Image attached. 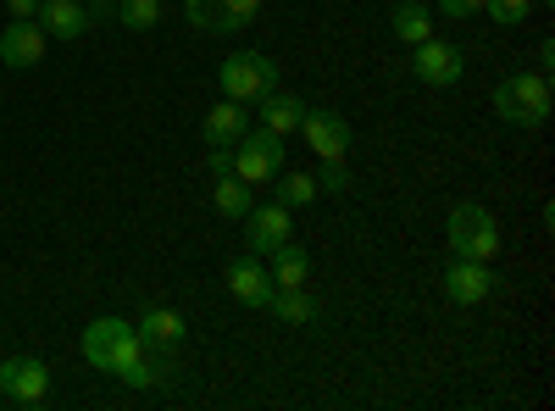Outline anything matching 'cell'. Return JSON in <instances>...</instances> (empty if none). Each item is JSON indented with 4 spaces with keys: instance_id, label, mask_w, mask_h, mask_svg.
Returning a JSON list of instances; mask_svg holds the SVG:
<instances>
[{
    "instance_id": "obj_15",
    "label": "cell",
    "mask_w": 555,
    "mask_h": 411,
    "mask_svg": "<svg viewBox=\"0 0 555 411\" xmlns=\"http://www.w3.org/2000/svg\"><path fill=\"white\" fill-rule=\"evenodd\" d=\"M89 17L78 0H39V28L51 34V39H78V34H89Z\"/></svg>"
},
{
    "instance_id": "obj_20",
    "label": "cell",
    "mask_w": 555,
    "mask_h": 411,
    "mask_svg": "<svg viewBox=\"0 0 555 411\" xmlns=\"http://www.w3.org/2000/svg\"><path fill=\"white\" fill-rule=\"evenodd\" d=\"M133 329H139V339H145V345H167V350H172V345L183 339V317H178V311H167V306H156V311L139 317Z\"/></svg>"
},
{
    "instance_id": "obj_7",
    "label": "cell",
    "mask_w": 555,
    "mask_h": 411,
    "mask_svg": "<svg viewBox=\"0 0 555 411\" xmlns=\"http://www.w3.org/2000/svg\"><path fill=\"white\" fill-rule=\"evenodd\" d=\"M240 222H245V245H250V256H272L284 240H295V222H289V206H284V201L250 206Z\"/></svg>"
},
{
    "instance_id": "obj_26",
    "label": "cell",
    "mask_w": 555,
    "mask_h": 411,
    "mask_svg": "<svg viewBox=\"0 0 555 411\" xmlns=\"http://www.w3.org/2000/svg\"><path fill=\"white\" fill-rule=\"evenodd\" d=\"M317 190L345 195V190H350V167H345V162H322V172H317Z\"/></svg>"
},
{
    "instance_id": "obj_18",
    "label": "cell",
    "mask_w": 555,
    "mask_h": 411,
    "mask_svg": "<svg viewBox=\"0 0 555 411\" xmlns=\"http://www.w3.org/2000/svg\"><path fill=\"white\" fill-rule=\"evenodd\" d=\"M389 34L405 39V44H423V39L434 34V12L416 7V0H400V7L389 12Z\"/></svg>"
},
{
    "instance_id": "obj_9",
    "label": "cell",
    "mask_w": 555,
    "mask_h": 411,
    "mask_svg": "<svg viewBox=\"0 0 555 411\" xmlns=\"http://www.w3.org/2000/svg\"><path fill=\"white\" fill-rule=\"evenodd\" d=\"M44 389H51V368H44L39 356H12V361H0V395H7V400L39 406Z\"/></svg>"
},
{
    "instance_id": "obj_1",
    "label": "cell",
    "mask_w": 555,
    "mask_h": 411,
    "mask_svg": "<svg viewBox=\"0 0 555 411\" xmlns=\"http://www.w3.org/2000/svg\"><path fill=\"white\" fill-rule=\"evenodd\" d=\"M555 95H550V73H512L494 84V117L512 128H539L550 117Z\"/></svg>"
},
{
    "instance_id": "obj_17",
    "label": "cell",
    "mask_w": 555,
    "mask_h": 411,
    "mask_svg": "<svg viewBox=\"0 0 555 411\" xmlns=\"http://www.w3.org/2000/svg\"><path fill=\"white\" fill-rule=\"evenodd\" d=\"M256 112H261V128H272V133H295L300 117H306V101H300V95H284V89H272V95L256 101Z\"/></svg>"
},
{
    "instance_id": "obj_8",
    "label": "cell",
    "mask_w": 555,
    "mask_h": 411,
    "mask_svg": "<svg viewBox=\"0 0 555 411\" xmlns=\"http://www.w3.org/2000/svg\"><path fill=\"white\" fill-rule=\"evenodd\" d=\"M300 133H306V151H317L322 162H345V151H350V123L328 106H306Z\"/></svg>"
},
{
    "instance_id": "obj_22",
    "label": "cell",
    "mask_w": 555,
    "mask_h": 411,
    "mask_svg": "<svg viewBox=\"0 0 555 411\" xmlns=\"http://www.w3.org/2000/svg\"><path fill=\"white\" fill-rule=\"evenodd\" d=\"M183 12H190V23L206 28V34H240V23L228 17L222 0H183Z\"/></svg>"
},
{
    "instance_id": "obj_14",
    "label": "cell",
    "mask_w": 555,
    "mask_h": 411,
    "mask_svg": "<svg viewBox=\"0 0 555 411\" xmlns=\"http://www.w3.org/2000/svg\"><path fill=\"white\" fill-rule=\"evenodd\" d=\"M245 128H250V106H245V101H228V95H222V101L206 112V123H201V133H206L211 151H234Z\"/></svg>"
},
{
    "instance_id": "obj_13",
    "label": "cell",
    "mask_w": 555,
    "mask_h": 411,
    "mask_svg": "<svg viewBox=\"0 0 555 411\" xmlns=\"http://www.w3.org/2000/svg\"><path fill=\"white\" fill-rule=\"evenodd\" d=\"M272 272L261 267V256H240L234 267H228V295H234L240 306H256V311H267V300H272Z\"/></svg>"
},
{
    "instance_id": "obj_21",
    "label": "cell",
    "mask_w": 555,
    "mask_h": 411,
    "mask_svg": "<svg viewBox=\"0 0 555 411\" xmlns=\"http://www.w3.org/2000/svg\"><path fill=\"white\" fill-rule=\"evenodd\" d=\"M267 311H272V317H284L289 329H306L311 317H317V306H311V295H306V290H272Z\"/></svg>"
},
{
    "instance_id": "obj_10",
    "label": "cell",
    "mask_w": 555,
    "mask_h": 411,
    "mask_svg": "<svg viewBox=\"0 0 555 411\" xmlns=\"http://www.w3.org/2000/svg\"><path fill=\"white\" fill-rule=\"evenodd\" d=\"M51 34L39 28V17H12L0 28V67H39Z\"/></svg>"
},
{
    "instance_id": "obj_29",
    "label": "cell",
    "mask_w": 555,
    "mask_h": 411,
    "mask_svg": "<svg viewBox=\"0 0 555 411\" xmlns=\"http://www.w3.org/2000/svg\"><path fill=\"white\" fill-rule=\"evenodd\" d=\"M206 162H211V178H222V172H234V151H211Z\"/></svg>"
},
{
    "instance_id": "obj_24",
    "label": "cell",
    "mask_w": 555,
    "mask_h": 411,
    "mask_svg": "<svg viewBox=\"0 0 555 411\" xmlns=\"http://www.w3.org/2000/svg\"><path fill=\"white\" fill-rule=\"evenodd\" d=\"M278 201H284L289 211H295V206H311V201H317V178H311V172H284V184H278Z\"/></svg>"
},
{
    "instance_id": "obj_31",
    "label": "cell",
    "mask_w": 555,
    "mask_h": 411,
    "mask_svg": "<svg viewBox=\"0 0 555 411\" xmlns=\"http://www.w3.org/2000/svg\"><path fill=\"white\" fill-rule=\"evenodd\" d=\"M550 67H555V44L544 39V44H539V73H550Z\"/></svg>"
},
{
    "instance_id": "obj_19",
    "label": "cell",
    "mask_w": 555,
    "mask_h": 411,
    "mask_svg": "<svg viewBox=\"0 0 555 411\" xmlns=\"http://www.w3.org/2000/svg\"><path fill=\"white\" fill-rule=\"evenodd\" d=\"M211 206H217L222 217H245V211L256 206V190L245 184L240 172H222V178H217V190H211Z\"/></svg>"
},
{
    "instance_id": "obj_30",
    "label": "cell",
    "mask_w": 555,
    "mask_h": 411,
    "mask_svg": "<svg viewBox=\"0 0 555 411\" xmlns=\"http://www.w3.org/2000/svg\"><path fill=\"white\" fill-rule=\"evenodd\" d=\"M12 17H39V0H7Z\"/></svg>"
},
{
    "instance_id": "obj_2",
    "label": "cell",
    "mask_w": 555,
    "mask_h": 411,
    "mask_svg": "<svg viewBox=\"0 0 555 411\" xmlns=\"http://www.w3.org/2000/svg\"><path fill=\"white\" fill-rule=\"evenodd\" d=\"M444 240H450V251L455 256H467V261H494L500 256V222H494V211L489 206H478V201H467V206H455L450 211V228H444Z\"/></svg>"
},
{
    "instance_id": "obj_5",
    "label": "cell",
    "mask_w": 555,
    "mask_h": 411,
    "mask_svg": "<svg viewBox=\"0 0 555 411\" xmlns=\"http://www.w3.org/2000/svg\"><path fill=\"white\" fill-rule=\"evenodd\" d=\"M234 172L245 178V184H267V178L284 172V133H272V128H245L240 133V145H234Z\"/></svg>"
},
{
    "instance_id": "obj_25",
    "label": "cell",
    "mask_w": 555,
    "mask_h": 411,
    "mask_svg": "<svg viewBox=\"0 0 555 411\" xmlns=\"http://www.w3.org/2000/svg\"><path fill=\"white\" fill-rule=\"evenodd\" d=\"M494 23H505V28H512V23H522L528 12H533V0H489V7H483Z\"/></svg>"
},
{
    "instance_id": "obj_12",
    "label": "cell",
    "mask_w": 555,
    "mask_h": 411,
    "mask_svg": "<svg viewBox=\"0 0 555 411\" xmlns=\"http://www.w3.org/2000/svg\"><path fill=\"white\" fill-rule=\"evenodd\" d=\"M444 295H450L455 306H478V300H489V295H494V272H489V261L455 256L450 272H444Z\"/></svg>"
},
{
    "instance_id": "obj_27",
    "label": "cell",
    "mask_w": 555,
    "mask_h": 411,
    "mask_svg": "<svg viewBox=\"0 0 555 411\" xmlns=\"http://www.w3.org/2000/svg\"><path fill=\"white\" fill-rule=\"evenodd\" d=\"M483 7H489V0H439V12H444V17H478Z\"/></svg>"
},
{
    "instance_id": "obj_16",
    "label": "cell",
    "mask_w": 555,
    "mask_h": 411,
    "mask_svg": "<svg viewBox=\"0 0 555 411\" xmlns=\"http://www.w3.org/2000/svg\"><path fill=\"white\" fill-rule=\"evenodd\" d=\"M267 261H272L267 272H272V284H278V290H306V279H311V256H306L295 240H284Z\"/></svg>"
},
{
    "instance_id": "obj_3",
    "label": "cell",
    "mask_w": 555,
    "mask_h": 411,
    "mask_svg": "<svg viewBox=\"0 0 555 411\" xmlns=\"http://www.w3.org/2000/svg\"><path fill=\"white\" fill-rule=\"evenodd\" d=\"M139 350H145V339H139V329L122 323V317H95V323L83 329V361H89V368H101V373L128 368Z\"/></svg>"
},
{
    "instance_id": "obj_28",
    "label": "cell",
    "mask_w": 555,
    "mask_h": 411,
    "mask_svg": "<svg viewBox=\"0 0 555 411\" xmlns=\"http://www.w3.org/2000/svg\"><path fill=\"white\" fill-rule=\"evenodd\" d=\"M222 7H228V17H234V23L245 28V23H256V12H261V0H222Z\"/></svg>"
},
{
    "instance_id": "obj_11",
    "label": "cell",
    "mask_w": 555,
    "mask_h": 411,
    "mask_svg": "<svg viewBox=\"0 0 555 411\" xmlns=\"http://www.w3.org/2000/svg\"><path fill=\"white\" fill-rule=\"evenodd\" d=\"M172 373H178V361H172V350L167 345H145L128 368H117L112 378H122L128 389H167L172 384Z\"/></svg>"
},
{
    "instance_id": "obj_4",
    "label": "cell",
    "mask_w": 555,
    "mask_h": 411,
    "mask_svg": "<svg viewBox=\"0 0 555 411\" xmlns=\"http://www.w3.org/2000/svg\"><path fill=\"white\" fill-rule=\"evenodd\" d=\"M217 89L228 101H261V95H272L278 89V62H267V56H256V51H234L222 67H217Z\"/></svg>"
},
{
    "instance_id": "obj_6",
    "label": "cell",
    "mask_w": 555,
    "mask_h": 411,
    "mask_svg": "<svg viewBox=\"0 0 555 411\" xmlns=\"http://www.w3.org/2000/svg\"><path fill=\"white\" fill-rule=\"evenodd\" d=\"M411 73H416V84H428V89H450L461 73H467V62H461V44H450V39H423V44H411Z\"/></svg>"
},
{
    "instance_id": "obj_23",
    "label": "cell",
    "mask_w": 555,
    "mask_h": 411,
    "mask_svg": "<svg viewBox=\"0 0 555 411\" xmlns=\"http://www.w3.org/2000/svg\"><path fill=\"white\" fill-rule=\"evenodd\" d=\"M117 23H122L128 34L156 28V23H162V0H117Z\"/></svg>"
}]
</instances>
